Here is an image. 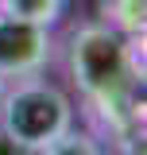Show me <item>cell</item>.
I'll return each mask as SVG.
<instances>
[{
  "label": "cell",
  "mask_w": 147,
  "mask_h": 155,
  "mask_svg": "<svg viewBox=\"0 0 147 155\" xmlns=\"http://www.w3.org/2000/svg\"><path fill=\"white\" fill-rule=\"evenodd\" d=\"M112 16L116 31L124 35H143V0H112Z\"/></svg>",
  "instance_id": "8992f818"
},
{
  "label": "cell",
  "mask_w": 147,
  "mask_h": 155,
  "mask_svg": "<svg viewBox=\"0 0 147 155\" xmlns=\"http://www.w3.org/2000/svg\"><path fill=\"white\" fill-rule=\"evenodd\" d=\"M0 155H19V147H16V143H12L4 132H0Z\"/></svg>",
  "instance_id": "52a82bcc"
},
{
  "label": "cell",
  "mask_w": 147,
  "mask_h": 155,
  "mask_svg": "<svg viewBox=\"0 0 147 155\" xmlns=\"http://www.w3.org/2000/svg\"><path fill=\"white\" fill-rule=\"evenodd\" d=\"M116 155H143V143H139V140H132V143H124Z\"/></svg>",
  "instance_id": "ba28073f"
},
{
  "label": "cell",
  "mask_w": 147,
  "mask_h": 155,
  "mask_svg": "<svg viewBox=\"0 0 147 155\" xmlns=\"http://www.w3.org/2000/svg\"><path fill=\"white\" fill-rule=\"evenodd\" d=\"M35 155H105L97 143H93L89 136H81V132H66V136H58L54 143H47V147H39Z\"/></svg>",
  "instance_id": "5b68a950"
},
{
  "label": "cell",
  "mask_w": 147,
  "mask_h": 155,
  "mask_svg": "<svg viewBox=\"0 0 147 155\" xmlns=\"http://www.w3.org/2000/svg\"><path fill=\"white\" fill-rule=\"evenodd\" d=\"M62 4H66V0H0V12L51 27V23L62 16Z\"/></svg>",
  "instance_id": "277c9868"
},
{
  "label": "cell",
  "mask_w": 147,
  "mask_h": 155,
  "mask_svg": "<svg viewBox=\"0 0 147 155\" xmlns=\"http://www.w3.org/2000/svg\"><path fill=\"white\" fill-rule=\"evenodd\" d=\"M70 74L77 89L101 109H116L139 74L132 43L109 23H85L70 39Z\"/></svg>",
  "instance_id": "6da1fadb"
},
{
  "label": "cell",
  "mask_w": 147,
  "mask_h": 155,
  "mask_svg": "<svg viewBox=\"0 0 147 155\" xmlns=\"http://www.w3.org/2000/svg\"><path fill=\"white\" fill-rule=\"evenodd\" d=\"M51 58V31L43 23L0 12V78H31Z\"/></svg>",
  "instance_id": "3957f363"
},
{
  "label": "cell",
  "mask_w": 147,
  "mask_h": 155,
  "mask_svg": "<svg viewBox=\"0 0 147 155\" xmlns=\"http://www.w3.org/2000/svg\"><path fill=\"white\" fill-rule=\"evenodd\" d=\"M0 93H4V78H0Z\"/></svg>",
  "instance_id": "9c48e42d"
},
{
  "label": "cell",
  "mask_w": 147,
  "mask_h": 155,
  "mask_svg": "<svg viewBox=\"0 0 147 155\" xmlns=\"http://www.w3.org/2000/svg\"><path fill=\"white\" fill-rule=\"evenodd\" d=\"M74 124L70 97L43 78H19L8 93H0V132L19 151H39L66 136Z\"/></svg>",
  "instance_id": "7a4b0ae2"
}]
</instances>
